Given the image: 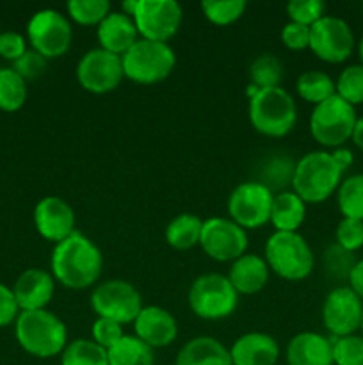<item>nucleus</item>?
<instances>
[{
	"label": "nucleus",
	"mask_w": 363,
	"mask_h": 365,
	"mask_svg": "<svg viewBox=\"0 0 363 365\" xmlns=\"http://www.w3.org/2000/svg\"><path fill=\"white\" fill-rule=\"evenodd\" d=\"M306 217V203L294 191L276 192L270 209L274 232H298Z\"/></svg>",
	"instance_id": "nucleus-25"
},
{
	"label": "nucleus",
	"mask_w": 363,
	"mask_h": 365,
	"mask_svg": "<svg viewBox=\"0 0 363 365\" xmlns=\"http://www.w3.org/2000/svg\"><path fill=\"white\" fill-rule=\"evenodd\" d=\"M27 102V82L13 70L0 68V110L16 113Z\"/></svg>",
	"instance_id": "nucleus-31"
},
{
	"label": "nucleus",
	"mask_w": 363,
	"mask_h": 365,
	"mask_svg": "<svg viewBox=\"0 0 363 365\" xmlns=\"http://www.w3.org/2000/svg\"><path fill=\"white\" fill-rule=\"evenodd\" d=\"M281 41L288 50H305L310 48V27L295 21H288L281 29Z\"/></svg>",
	"instance_id": "nucleus-43"
},
{
	"label": "nucleus",
	"mask_w": 363,
	"mask_h": 365,
	"mask_svg": "<svg viewBox=\"0 0 363 365\" xmlns=\"http://www.w3.org/2000/svg\"><path fill=\"white\" fill-rule=\"evenodd\" d=\"M103 269V257L89 237L75 232L57 242L50 257V273L53 280L71 291H84L98 282Z\"/></svg>",
	"instance_id": "nucleus-1"
},
{
	"label": "nucleus",
	"mask_w": 363,
	"mask_h": 365,
	"mask_svg": "<svg viewBox=\"0 0 363 365\" xmlns=\"http://www.w3.org/2000/svg\"><path fill=\"white\" fill-rule=\"evenodd\" d=\"M263 259L276 277L288 282H301L312 274L315 257L298 232H274L265 242Z\"/></svg>",
	"instance_id": "nucleus-5"
},
{
	"label": "nucleus",
	"mask_w": 363,
	"mask_h": 365,
	"mask_svg": "<svg viewBox=\"0 0 363 365\" xmlns=\"http://www.w3.org/2000/svg\"><path fill=\"white\" fill-rule=\"evenodd\" d=\"M34 227L43 239L57 245L77 232L73 209L59 196H45L34 207Z\"/></svg>",
	"instance_id": "nucleus-17"
},
{
	"label": "nucleus",
	"mask_w": 363,
	"mask_h": 365,
	"mask_svg": "<svg viewBox=\"0 0 363 365\" xmlns=\"http://www.w3.org/2000/svg\"><path fill=\"white\" fill-rule=\"evenodd\" d=\"M77 82L82 89L93 95H105L114 91L125 78L121 57L103 48H93L78 61Z\"/></svg>",
	"instance_id": "nucleus-14"
},
{
	"label": "nucleus",
	"mask_w": 363,
	"mask_h": 365,
	"mask_svg": "<svg viewBox=\"0 0 363 365\" xmlns=\"http://www.w3.org/2000/svg\"><path fill=\"white\" fill-rule=\"evenodd\" d=\"M20 307H18L16 298H14L13 289L0 284V328L9 327L11 323H16L20 316Z\"/></svg>",
	"instance_id": "nucleus-45"
},
{
	"label": "nucleus",
	"mask_w": 363,
	"mask_h": 365,
	"mask_svg": "<svg viewBox=\"0 0 363 365\" xmlns=\"http://www.w3.org/2000/svg\"><path fill=\"white\" fill-rule=\"evenodd\" d=\"M337 203L342 216L363 221V173L342 180L337 191Z\"/></svg>",
	"instance_id": "nucleus-32"
},
{
	"label": "nucleus",
	"mask_w": 363,
	"mask_h": 365,
	"mask_svg": "<svg viewBox=\"0 0 363 365\" xmlns=\"http://www.w3.org/2000/svg\"><path fill=\"white\" fill-rule=\"evenodd\" d=\"M11 68H13L25 82L36 81V78H39L46 71V59L41 53H38L36 50L31 48L27 50L20 59L14 61Z\"/></svg>",
	"instance_id": "nucleus-41"
},
{
	"label": "nucleus",
	"mask_w": 363,
	"mask_h": 365,
	"mask_svg": "<svg viewBox=\"0 0 363 365\" xmlns=\"http://www.w3.org/2000/svg\"><path fill=\"white\" fill-rule=\"evenodd\" d=\"M354 45L351 25L338 16L324 14L310 27V50L324 63H344L351 57Z\"/></svg>",
	"instance_id": "nucleus-12"
},
{
	"label": "nucleus",
	"mask_w": 363,
	"mask_h": 365,
	"mask_svg": "<svg viewBox=\"0 0 363 365\" xmlns=\"http://www.w3.org/2000/svg\"><path fill=\"white\" fill-rule=\"evenodd\" d=\"M326 4L322 0H290L287 4V14L290 21L312 27L324 16Z\"/></svg>",
	"instance_id": "nucleus-39"
},
{
	"label": "nucleus",
	"mask_w": 363,
	"mask_h": 365,
	"mask_svg": "<svg viewBox=\"0 0 363 365\" xmlns=\"http://www.w3.org/2000/svg\"><path fill=\"white\" fill-rule=\"evenodd\" d=\"M322 262H324V269L326 273L330 274L331 278H337V280H347L349 273L354 267L356 259L354 253L347 252V250L340 248L337 242L330 245L326 248L322 255Z\"/></svg>",
	"instance_id": "nucleus-37"
},
{
	"label": "nucleus",
	"mask_w": 363,
	"mask_h": 365,
	"mask_svg": "<svg viewBox=\"0 0 363 365\" xmlns=\"http://www.w3.org/2000/svg\"><path fill=\"white\" fill-rule=\"evenodd\" d=\"M96 38H98L100 48L121 57L137 41L139 32L134 18L127 16L121 11H110L96 27Z\"/></svg>",
	"instance_id": "nucleus-21"
},
{
	"label": "nucleus",
	"mask_w": 363,
	"mask_h": 365,
	"mask_svg": "<svg viewBox=\"0 0 363 365\" xmlns=\"http://www.w3.org/2000/svg\"><path fill=\"white\" fill-rule=\"evenodd\" d=\"M184 9L177 0H139L134 14L139 38L167 43L180 29Z\"/></svg>",
	"instance_id": "nucleus-13"
},
{
	"label": "nucleus",
	"mask_w": 363,
	"mask_h": 365,
	"mask_svg": "<svg viewBox=\"0 0 363 365\" xmlns=\"http://www.w3.org/2000/svg\"><path fill=\"white\" fill-rule=\"evenodd\" d=\"M93 312L117 324H134L142 310V298L137 289L125 280H107L96 285L91 292Z\"/></svg>",
	"instance_id": "nucleus-9"
},
{
	"label": "nucleus",
	"mask_w": 363,
	"mask_h": 365,
	"mask_svg": "<svg viewBox=\"0 0 363 365\" xmlns=\"http://www.w3.org/2000/svg\"><path fill=\"white\" fill-rule=\"evenodd\" d=\"M342 177L344 171L335 163L331 152L317 150L305 153L295 163L292 191L305 203H322L338 191Z\"/></svg>",
	"instance_id": "nucleus-3"
},
{
	"label": "nucleus",
	"mask_w": 363,
	"mask_h": 365,
	"mask_svg": "<svg viewBox=\"0 0 363 365\" xmlns=\"http://www.w3.org/2000/svg\"><path fill=\"white\" fill-rule=\"evenodd\" d=\"M331 155H333L335 163L340 166V170L344 171V173L352 166V163H354V155H352L351 150L345 148V146H340V148L333 150V152H331Z\"/></svg>",
	"instance_id": "nucleus-47"
},
{
	"label": "nucleus",
	"mask_w": 363,
	"mask_h": 365,
	"mask_svg": "<svg viewBox=\"0 0 363 365\" xmlns=\"http://www.w3.org/2000/svg\"><path fill=\"white\" fill-rule=\"evenodd\" d=\"M274 195L256 180L242 182L228 198V214L244 230H256L270 221Z\"/></svg>",
	"instance_id": "nucleus-11"
},
{
	"label": "nucleus",
	"mask_w": 363,
	"mask_h": 365,
	"mask_svg": "<svg viewBox=\"0 0 363 365\" xmlns=\"http://www.w3.org/2000/svg\"><path fill=\"white\" fill-rule=\"evenodd\" d=\"M13 292L21 312L45 310L56 294V280L50 271L31 267L16 278Z\"/></svg>",
	"instance_id": "nucleus-19"
},
{
	"label": "nucleus",
	"mask_w": 363,
	"mask_h": 365,
	"mask_svg": "<svg viewBox=\"0 0 363 365\" xmlns=\"http://www.w3.org/2000/svg\"><path fill=\"white\" fill-rule=\"evenodd\" d=\"M27 39L16 31H6L0 34V56L14 63L27 52Z\"/></svg>",
	"instance_id": "nucleus-44"
},
{
	"label": "nucleus",
	"mask_w": 363,
	"mask_h": 365,
	"mask_svg": "<svg viewBox=\"0 0 363 365\" xmlns=\"http://www.w3.org/2000/svg\"><path fill=\"white\" fill-rule=\"evenodd\" d=\"M362 316L363 302L349 285L335 287L324 299L322 323L335 339L356 334L362 324Z\"/></svg>",
	"instance_id": "nucleus-16"
},
{
	"label": "nucleus",
	"mask_w": 363,
	"mask_h": 365,
	"mask_svg": "<svg viewBox=\"0 0 363 365\" xmlns=\"http://www.w3.org/2000/svg\"><path fill=\"white\" fill-rule=\"evenodd\" d=\"M335 86H337V95L352 107L363 103V64H351L345 68L338 75Z\"/></svg>",
	"instance_id": "nucleus-36"
},
{
	"label": "nucleus",
	"mask_w": 363,
	"mask_h": 365,
	"mask_svg": "<svg viewBox=\"0 0 363 365\" xmlns=\"http://www.w3.org/2000/svg\"><path fill=\"white\" fill-rule=\"evenodd\" d=\"M347 282L349 287L352 289V292L363 302V259L356 260L354 267H352V271L349 273Z\"/></svg>",
	"instance_id": "nucleus-46"
},
{
	"label": "nucleus",
	"mask_w": 363,
	"mask_h": 365,
	"mask_svg": "<svg viewBox=\"0 0 363 365\" xmlns=\"http://www.w3.org/2000/svg\"><path fill=\"white\" fill-rule=\"evenodd\" d=\"M137 4H139V0H125V2H121V13H125L127 16H130V18H134L135 9H137Z\"/></svg>",
	"instance_id": "nucleus-49"
},
{
	"label": "nucleus",
	"mask_w": 363,
	"mask_h": 365,
	"mask_svg": "<svg viewBox=\"0 0 363 365\" xmlns=\"http://www.w3.org/2000/svg\"><path fill=\"white\" fill-rule=\"evenodd\" d=\"M68 16L78 25H85L91 27L96 25L98 27L100 21L110 13V2L109 0H70L66 4Z\"/></svg>",
	"instance_id": "nucleus-34"
},
{
	"label": "nucleus",
	"mask_w": 363,
	"mask_h": 365,
	"mask_svg": "<svg viewBox=\"0 0 363 365\" xmlns=\"http://www.w3.org/2000/svg\"><path fill=\"white\" fill-rule=\"evenodd\" d=\"M333 344V365H363V337L345 335L331 341Z\"/></svg>",
	"instance_id": "nucleus-38"
},
{
	"label": "nucleus",
	"mask_w": 363,
	"mask_h": 365,
	"mask_svg": "<svg viewBox=\"0 0 363 365\" xmlns=\"http://www.w3.org/2000/svg\"><path fill=\"white\" fill-rule=\"evenodd\" d=\"M358 52H359V59H362V64H363V34H362V39H359Z\"/></svg>",
	"instance_id": "nucleus-50"
},
{
	"label": "nucleus",
	"mask_w": 363,
	"mask_h": 365,
	"mask_svg": "<svg viewBox=\"0 0 363 365\" xmlns=\"http://www.w3.org/2000/svg\"><path fill=\"white\" fill-rule=\"evenodd\" d=\"M337 245L347 252L354 253L363 248V221L351 220V217H342L337 225Z\"/></svg>",
	"instance_id": "nucleus-40"
},
{
	"label": "nucleus",
	"mask_w": 363,
	"mask_h": 365,
	"mask_svg": "<svg viewBox=\"0 0 363 365\" xmlns=\"http://www.w3.org/2000/svg\"><path fill=\"white\" fill-rule=\"evenodd\" d=\"M237 291L224 274H199L189 289V307L192 314L205 321L226 319L237 310Z\"/></svg>",
	"instance_id": "nucleus-7"
},
{
	"label": "nucleus",
	"mask_w": 363,
	"mask_h": 365,
	"mask_svg": "<svg viewBox=\"0 0 363 365\" xmlns=\"http://www.w3.org/2000/svg\"><path fill=\"white\" fill-rule=\"evenodd\" d=\"M351 139H352V143L356 145V148H359L363 152V116L358 118V121H356Z\"/></svg>",
	"instance_id": "nucleus-48"
},
{
	"label": "nucleus",
	"mask_w": 363,
	"mask_h": 365,
	"mask_svg": "<svg viewBox=\"0 0 363 365\" xmlns=\"http://www.w3.org/2000/svg\"><path fill=\"white\" fill-rule=\"evenodd\" d=\"M109 365H153L155 355L148 344L135 335L125 334L116 344L107 349Z\"/></svg>",
	"instance_id": "nucleus-27"
},
{
	"label": "nucleus",
	"mask_w": 363,
	"mask_h": 365,
	"mask_svg": "<svg viewBox=\"0 0 363 365\" xmlns=\"http://www.w3.org/2000/svg\"><path fill=\"white\" fill-rule=\"evenodd\" d=\"M288 365H333V344L315 331H301L287 344Z\"/></svg>",
	"instance_id": "nucleus-22"
},
{
	"label": "nucleus",
	"mask_w": 363,
	"mask_h": 365,
	"mask_svg": "<svg viewBox=\"0 0 363 365\" xmlns=\"http://www.w3.org/2000/svg\"><path fill=\"white\" fill-rule=\"evenodd\" d=\"M14 337L20 348L36 359H52L68 346L66 324L46 309L20 312L14 323Z\"/></svg>",
	"instance_id": "nucleus-2"
},
{
	"label": "nucleus",
	"mask_w": 363,
	"mask_h": 365,
	"mask_svg": "<svg viewBox=\"0 0 363 365\" xmlns=\"http://www.w3.org/2000/svg\"><path fill=\"white\" fill-rule=\"evenodd\" d=\"M73 29L66 14L56 9L36 11L27 24V41L46 61L57 59L70 50Z\"/></svg>",
	"instance_id": "nucleus-10"
},
{
	"label": "nucleus",
	"mask_w": 363,
	"mask_h": 365,
	"mask_svg": "<svg viewBox=\"0 0 363 365\" xmlns=\"http://www.w3.org/2000/svg\"><path fill=\"white\" fill-rule=\"evenodd\" d=\"M231 365H233V364H231Z\"/></svg>",
	"instance_id": "nucleus-53"
},
{
	"label": "nucleus",
	"mask_w": 363,
	"mask_h": 365,
	"mask_svg": "<svg viewBox=\"0 0 363 365\" xmlns=\"http://www.w3.org/2000/svg\"><path fill=\"white\" fill-rule=\"evenodd\" d=\"M230 359L233 365H276L280 346L276 339L262 331L244 334L231 344Z\"/></svg>",
	"instance_id": "nucleus-20"
},
{
	"label": "nucleus",
	"mask_w": 363,
	"mask_h": 365,
	"mask_svg": "<svg viewBox=\"0 0 363 365\" xmlns=\"http://www.w3.org/2000/svg\"><path fill=\"white\" fill-rule=\"evenodd\" d=\"M201 228L203 220H199L196 214H178L177 217L167 223L166 232V242L173 250L178 252H187V250L199 246V239H201Z\"/></svg>",
	"instance_id": "nucleus-26"
},
{
	"label": "nucleus",
	"mask_w": 363,
	"mask_h": 365,
	"mask_svg": "<svg viewBox=\"0 0 363 365\" xmlns=\"http://www.w3.org/2000/svg\"><path fill=\"white\" fill-rule=\"evenodd\" d=\"M0 34H2V32H0Z\"/></svg>",
	"instance_id": "nucleus-52"
},
{
	"label": "nucleus",
	"mask_w": 363,
	"mask_h": 365,
	"mask_svg": "<svg viewBox=\"0 0 363 365\" xmlns=\"http://www.w3.org/2000/svg\"><path fill=\"white\" fill-rule=\"evenodd\" d=\"M199 246L216 262H235L248 250V234L230 217L203 221Z\"/></svg>",
	"instance_id": "nucleus-15"
},
{
	"label": "nucleus",
	"mask_w": 363,
	"mask_h": 365,
	"mask_svg": "<svg viewBox=\"0 0 363 365\" xmlns=\"http://www.w3.org/2000/svg\"><path fill=\"white\" fill-rule=\"evenodd\" d=\"M358 121L356 109L333 95L326 102L313 107L310 116V134L324 148H340L352 138V130Z\"/></svg>",
	"instance_id": "nucleus-8"
},
{
	"label": "nucleus",
	"mask_w": 363,
	"mask_h": 365,
	"mask_svg": "<svg viewBox=\"0 0 363 365\" xmlns=\"http://www.w3.org/2000/svg\"><path fill=\"white\" fill-rule=\"evenodd\" d=\"M359 331H362V334H359V335H362V337H363V316H362V324H359Z\"/></svg>",
	"instance_id": "nucleus-51"
},
{
	"label": "nucleus",
	"mask_w": 363,
	"mask_h": 365,
	"mask_svg": "<svg viewBox=\"0 0 363 365\" xmlns=\"http://www.w3.org/2000/svg\"><path fill=\"white\" fill-rule=\"evenodd\" d=\"M269 277L270 269L265 259L255 253H244L238 257L235 262H231L230 273H228V280L238 296H251L265 289Z\"/></svg>",
	"instance_id": "nucleus-23"
},
{
	"label": "nucleus",
	"mask_w": 363,
	"mask_h": 365,
	"mask_svg": "<svg viewBox=\"0 0 363 365\" xmlns=\"http://www.w3.org/2000/svg\"><path fill=\"white\" fill-rule=\"evenodd\" d=\"M246 0H205L201 2L203 16L214 25H231L244 14Z\"/></svg>",
	"instance_id": "nucleus-35"
},
{
	"label": "nucleus",
	"mask_w": 363,
	"mask_h": 365,
	"mask_svg": "<svg viewBox=\"0 0 363 365\" xmlns=\"http://www.w3.org/2000/svg\"><path fill=\"white\" fill-rule=\"evenodd\" d=\"M295 89L305 102L313 103V106H319L337 95V86H335L333 78L324 71L317 70H310L299 75Z\"/></svg>",
	"instance_id": "nucleus-29"
},
{
	"label": "nucleus",
	"mask_w": 363,
	"mask_h": 365,
	"mask_svg": "<svg viewBox=\"0 0 363 365\" xmlns=\"http://www.w3.org/2000/svg\"><path fill=\"white\" fill-rule=\"evenodd\" d=\"M249 121L258 134L267 138H285L298 121V106L287 89H258L249 98Z\"/></svg>",
	"instance_id": "nucleus-4"
},
{
	"label": "nucleus",
	"mask_w": 363,
	"mask_h": 365,
	"mask_svg": "<svg viewBox=\"0 0 363 365\" xmlns=\"http://www.w3.org/2000/svg\"><path fill=\"white\" fill-rule=\"evenodd\" d=\"M174 365H231L230 349L217 339L201 335L182 346Z\"/></svg>",
	"instance_id": "nucleus-24"
},
{
	"label": "nucleus",
	"mask_w": 363,
	"mask_h": 365,
	"mask_svg": "<svg viewBox=\"0 0 363 365\" xmlns=\"http://www.w3.org/2000/svg\"><path fill=\"white\" fill-rule=\"evenodd\" d=\"M125 335L123 327L110 319H103V317H96L95 323L91 327V341L102 346L103 349H110L121 337Z\"/></svg>",
	"instance_id": "nucleus-42"
},
{
	"label": "nucleus",
	"mask_w": 363,
	"mask_h": 365,
	"mask_svg": "<svg viewBox=\"0 0 363 365\" xmlns=\"http://www.w3.org/2000/svg\"><path fill=\"white\" fill-rule=\"evenodd\" d=\"M60 365H109V356L107 349L91 339H77L60 353Z\"/></svg>",
	"instance_id": "nucleus-30"
},
{
	"label": "nucleus",
	"mask_w": 363,
	"mask_h": 365,
	"mask_svg": "<svg viewBox=\"0 0 363 365\" xmlns=\"http://www.w3.org/2000/svg\"><path fill=\"white\" fill-rule=\"evenodd\" d=\"M135 337L152 349L166 348L178 337V323L169 310L162 307H142L134 321Z\"/></svg>",
	"instance_id": "nucleus-18"
},
{
	"label": "nucleus",
	"mask_w": 363,
	"mask_h": 365,
	"mask_svg": "<svg viewBox=\"0 0 363 365\" xmlns=\"http://www.w3.org/2000/svg\"><path fill=\"white\" fill-rule=\"evenodd\" d=\"M249 78L251 86L258 89L280 88V82L283 81V64L273 53H262L249 66Z\"/></svg>",
	"instance_id": "nucleus-33"
},
{
	"label": "nucleus",
	"mask_w": 363,
	"mask_h": 365,
	"mask_svg": "<svg viewBox=\"0 0 363 365\" xmlns=\"http://www.w3.org/2000/svg\"><path fill=\"white\" fill-rule=\"evenodd\" d=\"M295 171V160L290 159L288 155H270L265 159L260 166L258 180L262 185H265L270 192L274 191H287L285 187L290 185L292 187V178H294Z\"/></svg>",
	"instance_id": "nucleus-28"
},
{
	"label": "nucleus",
	"mask_w": 363,
	"mask_h": 365,
	"mask_svg": "<svg viewBox=\"0 0 363 365\" xmlns=\"http://www.w3.org/2000/svg\"><path fill=\"white\" fill-rule=\"evenodd\" d=\"M121 63L128 81L152 86L169 77L177 66V56L167 43L139 38L132 48L121 56Z\"/></svg>",
	"instance_id": "nucleus-6"
}]
</instances>
